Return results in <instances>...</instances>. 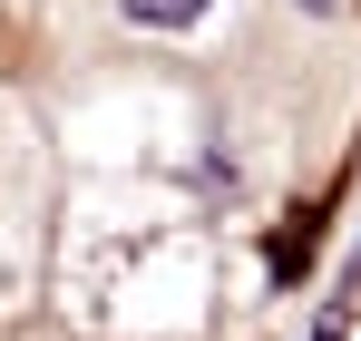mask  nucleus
Here are the masks:
<instances>
[{
  "label": "nucleus",
  "instance_id": "obj_1",
  "mask_svg": "<svg viewBox=\"0 0 361 341\" xmlns=\"http://www.w3.org/2000/svg\"><path fill=\"white\" fill-rule=\"evenodd\" d=\"M118 10L137 20V30H185V20H205L215 0H118Z\"/></svg>",
  "mask_w": 361,
  "mask_h": 341
}]
</instances>
